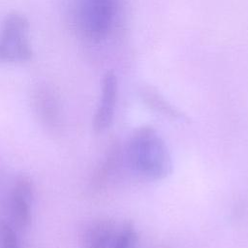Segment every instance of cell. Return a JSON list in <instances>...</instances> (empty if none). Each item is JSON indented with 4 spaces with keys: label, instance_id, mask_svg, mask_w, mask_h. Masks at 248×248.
Wrapping results in <instances>:
<instances>
[{
    "label": "cell",
    "instance_id": "cell-5",
    "mask_svg": "<svg viewBox=\"0 0 248 248\" xmlns=\"http://www.w3.org/2000/svg\"><path fill=\"white\" fill-rule=\"evenodd\" d=\"M118 92L117 77L113 71H108L103 77L101 98L93 117V129L100 133L108 129L113 119Z\"/></svg>",
    "mask_w": 248,
    "mask_h": 248
},
{
    "label": "cell",
    "instance_id": "cell-6",
    "mask_svg": "<svg viewBox=\"0 0 248 248\" xmlns=\"http://www.w3.org/2000/svg\"><path fill=\"white\" fill-rule=\"evenodd\" d=\"M32 104L35 113L42 124L51 130L61 127V108L54 92L47 86L36 87L32 94Z\"/></svg>",
    "mask_w": 248,
    "mask_h": 248
},
{
    "label": "cell",
    "instance_id": "cell-10",
    "mask_svg": "<svg viewBox=\"0 0 248 248\" xmlns=\"http://www.w3.org/2000/svg\"><path fill=\"white\" fill-rule=\"evenodd\" d=\"M0 248H19L16 234L8 222L0 219Z\"/></svg>",
    "mask_w": 248,
    "mask_h": 248
},
{
    "label": "cell",
    "instance_id": "cell-1",
    "mask_svg": "<svg viewBox=\"0 0 248 248\" xmlns=\"http://www.w3.org/2000/svg\"><path fill=\"white\" fill-rule=\"evenodd\" d=\"M126 152L131 168L146 178L160 180L171 172L172 163L168 147L151 126H141L132 133Z\"/></svg>",
    "mask_w": 248,
    "mask_h": 248
},
{
    "label": "cell",
    "instance_id": "cell-2",
    "mask_svg": "<svg viewBox=\"0 0 248 248\" xmlns=\"http://www.w3.org/2000/svg\"><path fill=\"white\" fill-rule=\"evenodd\" d=\"M115 8L112 0H74L71 16L75 25L86 38L104 39L111 27Z\"/></svg>",
    "mask_w": 248,
    "mask_h": 248
},
{
    "label": "cell",
    "instance_id": "cell-7",
    "mask_svg": "<svg viewBox=\"0 0 248 248\" xmlns=\"http://www.w3.org/2000/svg\"><path fill=\"white\" fill-rule=\"evenodd\" d=\"M117 233L115 223L108 218L92 222L83 234V248H110Z\"/></svg>",
    "mask_w": 248,
    "mask_h": 248
},
{
    "label": "cell",
    "instance_id": "cell-9",
    "mask_svg": "<svg viewBox=\"0 0 248 248\" xmlns=\"http://www.w3.org/2000/svg\"><path fill=\"white\" fill-rule=\"evenodd\" d=\"M137 240V232L131 222H126L121 227L113 239L110 248H134Z\"/></svg>",
    "mask_w": 248,
    "mask_h": 248
},
{
    "label": "cell",
    "instance_id": "cell-3",
    "mask_svg": "<svg viewBox=\"0 0 248 248\" xmlns=\"http://www.w3.org/2000/svg\"><path fill=\"white\" fill-rule=\"evenodd\" d=\"M33 51L29 42V21L20 13L9 14L0 32V64L27 62Z\"/></svg>",
    "mask_w": 248,
    "mask_h": 248
},
{
    "label": "cell",
    "instance_id": "cell-8",
    "mask_svg": "<svg viewBox=\"0 0 248 248\" xmlns=\"http://www.w3.org/2000/svg\"><path fill=\"white\" fill-rule=\"evenodd\" d=\"M141 96L144 102L154 110L172 119H184V115L168 103L160 94H158V92L150 88H145L142 90Z\"/></svg>",
    "mask_w": 248,
    "mask_h": 248
},
{
    "label": "cell",
    "instance_id": "cell-4",
    "mask_svg": "<svg viewBox=\"0 0 248 248\" xmlns=\"http://www.w3.org/2000/svg\"><path fill=\"white\" fill-rule=\"evenodd\" d=\"M34 197V187L26 175L16 178L9 197L8 209L12 223L17 229H25L31 221V202Z\"/></svg>",
    "mask_w": 248,
    "mask_h": 248
}]
</instances>
